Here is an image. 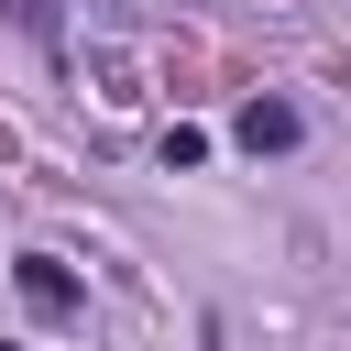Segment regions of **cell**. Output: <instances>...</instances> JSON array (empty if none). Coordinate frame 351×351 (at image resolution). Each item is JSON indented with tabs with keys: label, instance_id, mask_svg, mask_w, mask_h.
<instances>
[{
	"label": "cell",
	"instance_id": "cell-1",
	"mask_svg": "<svg viewBox=\"0 0 351 351\" xmlns=\"http://www.w3.org/2000/svg\"><path fill=\"white\" fill-rule=\"evenodd\" d=\"M11 285H22V307H33V318H77V307H88V285H77L55 252H22V263H11Z\"/></svg>",
	"mask_w": 351,
	"mask_h": 351
},
{
	"label": "cell",
	"instance_id": "cell-2",
	"mask_svg": "<svg viewBox=\"0 0 351 351\" xmlns=\"http://www.w3.org/2000/svg\"><path fill=\"white\" fill-rule=\"evenodd\" d=\"M230 143H241V154H296V143H307V110H296V99H252V110L230 121Z\"/></svg>",
	"mask_w": 351,
	"mask_h": 351
},
{
	"label": "cell",
	"instance_id": "cell-3",
	"mask_svg": "<svg viewBox=\"0 0 351 351\" xmlns=\"http://www.w3.org/2000/svg\"><path fill=\"white\" fill-rule=\"evenodd\" d=\"M0 11H11V22H22L44 55H66V11H55V0H0Z\"/></svg>",
	"mask_w": 351,
	"mask_h": 351
},
{
	"label": "cell",
	"instance_id": "cell-4",
	"mask_svg": "<svg viewBox=\"0 0 351 351\" xmlns=\"http://www.w3.org/2000/svg\"><path fill=\"white\" fill-rule=\"evenodd\" d=\"M0 351H11V340H0Z\"/></svg>",
	"mask_w": 351,
	"mask_h": 351
}]
</instances>
